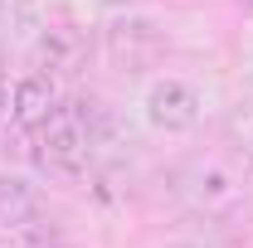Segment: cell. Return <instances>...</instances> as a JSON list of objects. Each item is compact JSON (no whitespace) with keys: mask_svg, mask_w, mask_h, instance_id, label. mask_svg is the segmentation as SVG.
<instances>
[{"mask_svg":"<svg viewBox=\"0 0 253 248\" xmlns=\"http://www.w3.org/2000/svg\"><path fill=\"white\" fill-rule=\"evenodd\" d=\"M34 141H39V161L54 170V175H88V161H93V126H88V102L78 97V102H59L54 112H49V122L34 131Z\"/></svg>","mask_w":253,"mask_h":248,"instance_id":"cell-1","label":"cell"},{"mask_svg":"<svg viewBox=\"0 0 253 248\" xmlns=\"http://www.w3.org/2000/svg\"><path fill=\"white\" fill-rule=\"evenodd\" d=\"M141 117L151 131H166V136H185L200 126L205 117V97L200 88L190 83V78H175V73H161L146 83V93H141Z\"/></svg>","mask_w":253,"mask_h":248,"instance_id":"cell-2","label":"cell"},{"mask_svg":"<svg viewBox=\"0 0 253 248\" xmlns=\"http://www.w3.org/2000/svg\"><path fill=\"white\" fill-rule=\"evenodd\" d=\"M166 54V34L151 15H117L102 30V59L122 73H141Z\"/></svg>","mask_w":253,"mask_h":248,"instance_id":"cell-3","label":"cell"},{"mask_svg":"<svg viewBox=\"0 0 253 248\" xmlns=\"http://www.w3.org/2000/svg\"><path fill=\"white\" fill-rule=\"evenodd\" d=\"M34 68L39 73H78L88 54H93V44H88V34L78 30V25H68V20H49L44 30L34 34Z\"/></svg>","mask_w":253,"mask_h":248,"instance_id":"cell-4","label":"cell"},{"mask_svg":"<svg viewBox=\"0 0 253 248\" xmlns=\"http://www.w3.org/2000/svg\"><path fill=\"white\" fill-rule=\"evenodd\" d=\"M59 83H54V73H25V78H15V88H10V122L20 126V131H39V126L49 122V112L59 107Z\"/></svg>","mask_w":253,"mask_h":248,"instance_id":"cell-5","label":"cell"},{"mask_svg":"<svg viewBox=\"0 0 253 248\" xmlns=\"http://www.w3.org/2000/svg\"><path fill=\"white\" fill-rule=\"evenodd\" d=\"M30 224H39V190L15 170H0V234L15 239Z\"/></svg>","mask_w":253,"mask_h":248,"instance_id":"cell-6","label":"cell"},{"mask_svg":"<svg viewBox=\"0 0 253 248\" xmlns=\"http://www.w3.org/2000/svg\"><path fill=\"white\" fill-rule=\"evenodd\" d=\"M185 195L195 205H205V209H224V205H234L239 180H234V170H224L219 161H195L185 170Z\"/></svg>","mask_w":253,"mask_h":248,"instance_id":"cell-7","label":"cell"},{"mask_svg":"<svg viewBox=\"0 0 253 248\" xmlns=\"http://www.w3.org/2000/svg\"><path fill=\"white\" fill-rule=\"evenodd\" d=\"M34 5L39 0H0V30H25V25H34Z\"/></svg>","mask_w":253,"mask_h":248,"instance_id":"cell-8","label":"cell"},{"mask_svg":"<svg viewBox=\"0 0 253 248\" xmlns=\"http://www.w3.org/2000/svg\"><path fill=\"white\" fill-rule=\"evenodd\" d=\"M10 117V88H5V78H0V122Z\"/></svg>","mask_w":253,"mask_h":248,"instance_id":"cell-9","label":"cell"},{"mask_svg":"<svg viewBox=\"0 0 253 248\" xmlns=\"http://www.w3.org/2000/svg\"><path fill=\"white\" fill-rule=\"evenodd\" d=\"M239 136H249V151H253V112H249V122H239Z\"/></svg>","mask_w":253,"mask_h":248,"instance_id":"cell-10","label":"cell"},{"mask_svg":"<svg viewBox=\"0 0 253 248\" xmlns=\"http://www.w3.org/2000/svg\"><path fill=\"white\" fill-rule=\"evenodd\" d=\"M5 63H10V49H5V39H0V78H5Z\"/></svg>","mask_w":253,"mask_h":248,"instance_id":"cell-11","label":"cell"},{"mask_svg":"<svg viewBox=\"0 0 253 248\" xmlns=\"http://www.w3.org/2000/svg\"><path fill=\"white\" fill-rule=\"evenodd\" d=\"M97 5H107V10H126L131 0H97Z\"/></svg>","mask_w":253,"mask_h":248,"instance_id":"cell-12","label":"cell"},{"mask_svg":"<svg viewBox=\"0 0 253 248\" xmlns=\"http://www.w3.org/2000/svg\"><path fill=\"white\" fill-rule=\"evenodd\" d=\"M0 248H15V244H10V239H5V234H0Z\"/></svg>","mask_w":253,"mask_h":248,"instance_id":"cell-13","label":"cell"},{"mask_svg":"<svg viewBox=\"0 0 253 248\" xmlns=\"http://www.w3.org/2000/svg\"><path fill=\"white\" fill-rule=\"evenodd\" d=\"M244 10H253V0H244Z\"/></svg>","mask_w":253,"mask_h":248,"instance_id":"cell-14","label":"cell"},{"mask_svg":"<svg viewBox=\"0 0 253 248\" xmlns=\"http://www.w3.org/2000/svg\"><path fill=\"white\" fill-rule=\"evenodd\" d=\"M49 248H59V244H49Z\"/></svg>","mask_w":253,"mask_h":248,"instance_id":"cell-15","label":"cell"}]
</instances>
